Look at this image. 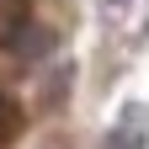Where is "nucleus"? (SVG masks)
<instances>
[{"mask_svg":"<svg viewBox=\"0 0 149 149\" xmlns=\"http://www.w3.org/2000/svg\"><path fill=\"white\" fill-rule=\"evenodd\" d=\"M11 128H16V117H11V101L0 96V149L11 144Z\"/></svg>","mask_w":149,"mask_h":149,"instance_id":"obj_2","label":"nucleus"},{"mask_svg":"<svg viewBox=\"0 0 149 149\" xmlns=\"http://www.w3.org/2000/svg\"><path fill=\"white\" fill-rule=\"evenodd\" d=\"M107 149H144V107H139V101L128 107L117 123H112V133H107Z\"/></svg>","mask_w":149,"mask_h":149,"instance_id":"obj_1","label":"nucleus"}]
</instances>
